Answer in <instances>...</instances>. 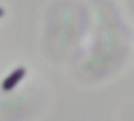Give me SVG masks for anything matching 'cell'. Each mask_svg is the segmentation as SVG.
<instances>
[{
  "label": "cell",
  "instance_id": "1",
  "mask_svg": "<svg viewBox=\"0 0 134 121\" xmlns=\"http://www.w3.org/2000/svg\"><path fill=\"white\" fill-rule=\"evenodd\" d=\"M24 75H26V68H24V67H17L15 70H12V72L3 79L2 89H3V90H10V89H14L20 82V79H22Z\"/></svg>",
  "mask_w": 134,
  "mask_h": 121
},
{
  "label": "cell",
  "instance_id": "2",
  "mask_svg": "<svg viewBox=\"0 0 134 121\" xmlns=\"http://www.w3.org/2000/svg\"><path fill=\"white\" fill-rule=\"evenodd\" d=\"M3 16V9H0V17H2Z\"/></svg>",
  "mask_w": 134,
  "mask_h": 121
}]
</instances>
